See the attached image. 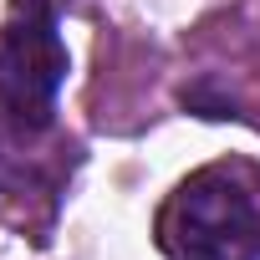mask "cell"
I'll return each mask as SVG.
<instances>
[{
    "label": "cell",
    "mask_w": 260,
    "mask_h": 260,
    "mask_svg": "<svg viewBox=\"0 0 260 260\" xmlns=\"http://www.w3.org/2000/svg\"><path fill=\"white\" fill-rule=\"evenodd\" d=\"M164 260H260V164L214 158L184 174L153 214Z\"/></svg>",
    "instance_id": "1"
},
{
    "label": "cell",
    "mask_w": 260,
    "mask_h": 260,
    "mask_svg": "<svg viewBox=\"0 0 260 260\" xmlns=\"http://www.w3.org/2000/svg\"><path fill=\"white\" fill-rule=\"evenodd\" d=\"M72 0H11L0 21V112L21 138L56 122V97L72 72L61 11Z\"/></svg>",
    "instance_id": "2"
}]
</instances>
